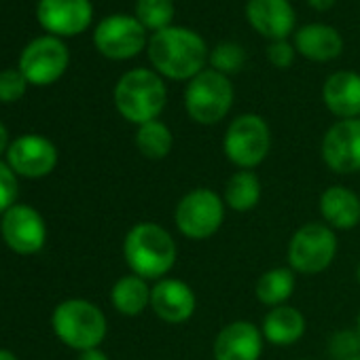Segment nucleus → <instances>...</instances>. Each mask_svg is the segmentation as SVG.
<instances>
[{
    "label": "nucleus",
    "mask_w": 360,
    "mask_h": 360,
    "mask_svg": "<svg viewBox=\"0 0 360 360\" xmlns=\"http://www.w3.org/2000/svg\"><path fill=\"white\" fill-rule=\"evenodd\" d=\"M146 56L153 70L169 81H191L210 60L204 37L185 26H169L148 37Z\"/></svg>",
    "instance_id": "1"
},
{
    "label": "nucleus",
    "mask_w": 360,
    "mask_h": 360,
    "mask_svg": "<svg viewBox=\"0 0 360 360\" xmlns=\"http://www.w3.org/2000/svg\"><path fill=\"white\" fill-rule=\"evenodd\" d=\"M123 257L136 276L161 280L176 263V242L165 227L157 223H138L125 236Z\"/></svg>",
    "instance_id": "2"
},
{
    "label": "nucleus",
    "mask_w": 360,
    "mask_h": 360,
    "mask_svg": "<svg viewBox=\"0 0 360 360\" xmlns=\"http://www.w3.org/2000/svg\"><path fill=\"white\" fill-rule=\"evenodd\" d=\"M115 106L119 115L136 125L159 119L167 102L163 77L150 68L127 70L115 85Z\"/></svg>",
    "instance_id": "3"
},
{
    "label": "nucleus",
    "mask_w": 360,
    "mask_h": 360,
    "mask_svg": "<svg viewBox=\"0 0 360 360\" xmlns=\"http://www.w3.org/2000/svg\"><path fill=\"white\" fill-rule=\"evenodd\" d=\"M51 324L58 339L79 352L98 347L106 337V318L102 309L85 299H68L60 303L53 311Z\"/></svg>",
    "instance_id": "4"
},
{
    "label": "nucleus",
    "mask_w": 360,
    "mask_h": 360,
    "mask_svg": "<svg viewBox=\"0 0 360 360\" xmlns=\"http://www.w3.org/2000/svg\"><path fill=\"white\" fill-rule=\"evenodd\" d=\"M233 83L229 77L206 68L185 87V110L200 125L221 123L233 106Z\"/></svg>",
    "instance_id": "5"
},
{
    "label": "nucleus",
    "mask_w": 360,
    "mask_h": 360,
    "mask_svg": "<svg viewBox=\"0 0 360 360\" xmlns=\"http://www.w3.org/2000/svg\"><path fill=\"white\" fill-rule=\"evenodd\" d=\"M271 148V129L261 115L244 112L236 117L223 138V150L238 169H255Z\"/></svg>",
    "instance_id": "6"
},
{
    "label": "nucleus",
    "mask_w": 360,
    "mask_h": 360,
    "mask_svg": "<svg viewBox=\"0 0 360 360\" xmlns=\"http://www.w3.org/2000/svg\"><path fill=\"white\" fill-rule=\"evenodd\" d=\"M225 221V200L206 187L189 191L174 210L176 229L189 240L202 242L212 238Z\"/></svg>",
    "instance_id": "7"
},
{
    "label": "nucleus",
    "mask_w": 360,
    "mask_h": 360,
    "mask_svg": "<svg viewBox=\"0 0 360 360\" xmlns=\"http://www.w3.org/2000/svg\"><path fill=\"white\" fill-rule=\"evenodd\" d=\"M337 255V236L326 223H307L288 244V265L297 274L316 276L330 267Z\"/></svg>",
    "instance_id": "8"
},
{
    "label": "nucleus",
    "mask_w": 360,
    "mask_h": 360,
    "mask_svg": "<svg viewBox=\"0 0 360 360\" xmlns=\"http://www.w3.org/2000/svg\"><path fill=\"white\" fill-rule=\"evenodd\" d=\"M96 49L108 60H131L148 45L144 26L134 15H110L96 26Z\"/></svg>",
    "instance_id": "9"
},
{
    "label": "nucleus",
    "mask_w": 360,
    "mask_h": 360,
    "mask_svg": "<svg viewBox=\"0 0 360 360\" xmlns=\"http://www.w3.org/2000/svg\"><path fill=\"white\" fill-rule=\"evenodd\" d=\"M70 53L58 37L32 41L20 58V70L32 85H51L66 72Z\"/></svg>",
    "instance_id": "10"
},
{
    "label": "nucleus",
    "mask_w": 360,
    "mask_h": 360,
    "mask_svg": "<svg viewBox=\"0 0 360 360\" xmlns=\"http://www.w3.org/2000/svg\"><path fill=\"white\" fill-rule=\"evenodd\" d=\"M322 161L335 174L360 172V119H341L322 138Z\"/></svg>",
    "instance_id": "11"
},
{
    "label": "nucleus",
    "mask_w": 360,
    "mask_h": 360,
    "mask_svg": "<svg viewBox=\"0 0 360 360\" xmlns=\"http://www.w3.org/2000/svg\"><path fill=\"white\" fill-rule=\"evenodd\" d=\"M5 244L18 255H34L45 246L47 227L43 217L30 206H13L5 212L3 225Z\"/></svg>",
    "instance_id": "12"
},
{
    "label": "nucleus",
    "mask_w": 360,
    "mask_h": 360,
    "mask_svg": "<svg viewBox=\"0 0 360 360\" xmlns=\"http://www.w3.org/2000/svg\"><path fill=\"white\" fill-rule=\"evenodd\" d=\"M37 18L53 37H77L89 28L94 7L89 0H39Z\"/></svg>",
    "instance_id": "13"
},
{
    "label": "nucleus",
    "mask_w": 360,
    "mask_h": 360,
    "mask_svg": "<svg viewBox=\"0 0 360 360\" xmlns=\"http://www.w3.org/2000/svg\"><path fill=\"white\" fill-rule=\"evenodd\" d=\"M7 157L15 174L28 176V178H43L53 172L58 163V148L45 136L26 134L11 142Z\"/></svg>",
    "instance_id": "14"
},
{
    "label": "nucleus",
    "mask_w": 360,
    "mask_h": 360,
    "mask_svg": "<svg viewBox=\"0 0 360 360\" xmlns=\"http://www.w3.org/2000/svg\"><path fill=\"white\" fill-rule=\"evenodd\" d=\"M198 307L193 288L178 278H161L150 288V309L167 324L187 322Z\"/></svg>",
    "instance_id": "15"
},
{
    "label": "nucleus",
    "mask_w": 360,
    "mask_h": 360,
    "mask_svg": "<svg viewBox=\"0 0 360 360\" xmlns=\"http://www.w3.org/2000/svg\"><path fill=\"white\" fill-rule=\"evenodd\" d=\"M246 20L255 32L271 41H286L297 26V13L290 0H248Z\"/></svg>",
    "instance_id": "16"
},
{
    "label": "nucleus",
    "mask_w": 360,
    "mask_h": 360,
    "mask_svg": "<svg viewBox=\"0 0 360 360\" xmlns=\"http://www.w3.org/2000/svg\"><path fill=\"white\" fill-rule=\"evenodd\" d=\"M263 333L250 320H236L223 326L214 339V360H259L263 354Z\"/></svg>",
    "instance_id": "17"
},
{
    "label": "nucleus",
    "mask_w": 360,
    "mask_h": 360,
    "mask_svg": "<svg viewBox=\"0 0 360 360\" xmlns=\"http://www.w3.org/2000/svg\"><path fill=\"white\" fill-rule=\"evenodd\" d=\"M292 45L299 56L307 58L309 62L324 64V62H333L341 56L343 37L337 32V28L322 24V22H314V24H305L299 30H295Z\"/></svg>",
    "instance_id": "18"
},
{
    "label": "nucleus",
    "mask_w": 360,
    "mask_h": 360,
    "mask_svg": "<svg viewBox=\"0 0 360 360\" xmlns=\"http://www.w3.org/2000/svg\"><path fill=\"white\" fill-rule=\"evenodd\" d=\"M322 102L339 121L360 119V75L337 70L322 85Z\"/></svg>",
    "instance_id": "19"
},
{
    "label": "nucleus",
    "mask_w": 360,
    "mask_h": 360,
    "mask_svg": "<svg viewBox=\"0 0 360 360\" xmlns=\"http://www.w3.org/2000/svg\"><path fill=\"white\" fill-rule=\"evenodd\" d=\"M320 214L330 229H354L360 223V198L343 185H333L320 195Z\"/></svg>",
    "instance_id": "20"
},
{
    "label": "nucleus",
    "mask_w": 360,
    "mask_h": 360,
    "mask_svg": "<svg viewBox=\"0 0 360 360\" xmlns=\"http://www.w3.org/2000/svg\"><path fill=\"white\" fill-rule=\"evenodd\" d=\"M305 326H307L305 318L297 307L278 305V307H271L267 316L263 318L261 333L265 341L278 347H286V345L297 343L305 335Z\"/></svg>",
    "instance_id": "21"
},
{
    "label": "nucleus",
    "mask_w": 360,
    "mask_h": 360,
    "mask_svg": "<svg viewBox=\"0 0 360 360\" xmlns=\"http://www.w3.org/2000/svg\"><path fill=\"white\" fill-rule=\"evenodd\" d=\"M225 206L233 212H250L261 202V180L252 169H238L229 176L225 191Z\"/></svg>",
    "instance_id": "22"
},
{
    "label": "nucleus",
    "mask_w": 360,
    "mask_h": 360,
    "mask_svg": "<svg viewBox=\"0 0 360 360\" xmlns=\"http://www.w3.org/2000/svg\"><path fill=\"white\" fill-rule=\"evenodd\" d=\"M110 301L115 309L123 316H138L146 307H150V286L144 278L131 274L117 280L110 290Z\"/></svg>",
    "instance_id": "23"
},
{
    "label": "nucleus",
    "mask_w": 360,
    "mask_h": 360,
    "mask_svg": "<svg viewBox=\"0 0 360 360\" xmlns=\"http://www.w3.org/2000/svg\"><path fill=\"white\" fill-rule=\"evenodd\" d=\"M295 292V271L290 267H274L267 269L255 286L257 299L267 307L286 305V301Z\"/></svg>",
    "instance_id": "24"
},
{
    "label": "nucleus",
    "mask_w": 360,
    "mask_h": 360,
    "mask_svg": "<svg viewBox=\"0 0 360 360\" xmlns=\"http://www.w3.org/2000/svg\"><path fill=\"white\" fill-rule=\"evenodd\" d=\"M136 146H138L140 155L150 159V161L165 159L169 155L172 146H174L172 129L159 119L142 123L136 129Z\"/></svg>",
    "instance_id": "25"
},
{
    "label": "nucleus",
    "mask_w": 360,
    "mask_h": 360,
    "mask_svg": "<svg viewBox=\"0 0 360 360\" xmlns=\"http://www.w3.org/2000/svg\"><path fill=\"white\" fill-rule=\"evenodd\" d=\"M174 0H136V20L146 32H159L172 26L174 20Z\"/></svg>",
    "instance_id": "26"
},
{
    "label": "nucleus",
    "mask_w": 360,
    "mask_h": 360,
    "mask_svg": "<svg viewBox=\"0 0 360 360\" xmlns=\"http://www.w3.org/2000/svg\"><path fill=\"white\" fill-rule=\"evenodd\" d=\"M246 49L240 45V43H233V41H225V43H219L212 51H210V68L229 77V75H236L244 68L246 64Z\"/></svg>",
    "instance_id": "27"
},
{
    "label": "nucleus",
    "mask_w": 360,
    "mask_h": 360,
    "mask_svg": "<svg viewBox=\"0 0 360 360\" xmlns=\"http://www.w3.org/2000/svg\"><path fill=\"white\" fill-rule=\"evenodd\" d=\"M328 354L333 360H347L356 354H360V335L358 330H337L328 339Z\"/></svg>",
    "instance_id": "28"
},
{
    "label": "nucleus",
    "mask_w": 360,
    "mask_h": 360,
    "mask_svg": "<svg viewBox=\"0 0 360 360\" xmlns=\"http://www.w3.org/2000/svg\"><path fill=\"white\" fill-rule=\"evenodd\" d=\"M28 81L22 70L0 72V102H18L26 94Z\"/></svg>",
    "instance_id": "29"
},
{
    "label": "nucleus",
    "mask_w": 360,
    "mask_h": 360,
    "mask_svg": "<svg viewBox=\"0 0 360 360\" xmlns=\"http://www.w3.org/2000/svg\"><path fill=\"white\" fill-rule=\"evenodd\" d=\"M18 198V178L9 163L0 161V214L13 208Z\"/></svg>",
    "instance_id": "30"
},
{
    "label": "nucleus",
    "mask_w": 360,
    "mask_h": 360,
    "mask_svg": "<svg viewBox=\"0 0 360 360\" xmlns=\"http://www.w3.org/2000/svg\"><path fill=\"white\" fill-rule=\"evenodd\" d=\"M267 62L276 68H290L295 64V56L297 49L295 45L286 39V41H271L267 45Z\"/></svg>",
    "instance_id": "31"
},
{
    "label": "nucleus",
    "mask_w": 360,
    "mask_h": 360,
    "mask_svg": "<svg viewBox=\"0 0 360 360\" xmlns=\"http://www.w3.org/2000/svg\"><path fill=\"white\" fill-rule=\"evenodd\" d=\"M335 3H337V0H307V5H309L314 11H318V13L330 11V9L335 7Z\"/></svg>",
    "instance_id": "32"
},
{
    "label": "nucleus",
    "mask_w": 360,
    "mask_h": 360,
    "mask_svg": "<svg viewBox=\"0 0 360 360\" xmlns=\"http://www.w3.org/2000/svg\"><path fill=\"white\" fill-rule=\"evenodd\" d=\"M79 360H108V356H106L102 349L94 347V349H85V352H81Z\"/></svg>",
    "instance_id": "33"
},
{
    "label": "nucleus",
    "mask_w": 360,
    "mask_h": 360,
    "mask_svg": "<svg viewBox=\"0 0 360 360\" xmlns=\"http://www.w3.org/2000/svg\"><path fill=\"white\" fill-rule=\"evenodd\" d=\"M9 131H7V127L0 123V155H3L5 150H9Z\"/></svg>",
    "instance_id": "34"
},
{
    "label": "nucleus",
    "mask_w": 360,
    "mask_h": 360,
    "mask_svg": "<svg viewBox=\"0 0 360 360\" xmlns=\"http://www.w3.org/2000/svg\"><path fill=\"white\" fill-rule=\"evenodd\" d=\"M0 360H18V358H15V354H11L7 349H0Z\"/></svg>",
    "instance_id": "35"
},
{
    "label": "nucleus",
    "mask_w": 360,
    "mask_h": 360,
    "mask_svg": "<svg viewBox=\"0 0 360 360\" xmlns=\"http://www.w3.org/2000/svg\"><path fill=\"white\" fill-rule=\"evenodd\" d=\"M356 278H358V282H360V263H358V269H356Z\"/></svg>",
    "instance_id": "36"
},
{
    "label": "nucleus",
    "mask_w": 360,
    "mask_h": 360,
    "mask_svg": "<svg viewBox=\"0 0 360 360\" xmlns=\"http://www.w3.org/2000/svg\"><path fill=\"white\" fill-rule=\"evenodd\" d=\"M347 360H360V354H356V356H352V358H347Z\"/></svg>",
    "instance_id": "37"
},
{
    "label": "nucleus",
    "mask_w": 360,
    "mask_h": 360,
    "mask_svg": "<svg viewBox=\"0 0 360 360\" xmlns=\"http://www.w3.org/2000/svg\"><path fill=\"white\" fill-rule=\"evenodd\" d=\"M356 330H358V335H360V314H358V326H356Z\"/></svg>",
    "instance_id": "38"
}]
</instances>
